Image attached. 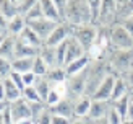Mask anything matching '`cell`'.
Segmentation results:
<instances>
[{
  "label": "cell",
  "mask_w": 133,
  "mask_h": 124,
  "mask_svg": "<svg viewBox=\"0 0 133 124\" xmlns=\"http://www.w3.org/2000/svg\"><path fill=\"white\" fill-rule=\"evenodd\" d=\"M63 21L71 26H81L92 23V15L88 0H68L63 15Z\"/></svg>",
  "instance_id": "1"
},
{
  "label": "cell",
  "mask_w": 133,
  "mask_h": 124,
  "mask_svg": "<svg viewBox=\"0 0 133 124\" xmlns=\"http://www.w3.org/2000/svg\"><path fill=\"white\" fill-rule=\"evenodd\" d=\"M112 72L109 59H94L88 67V82H86V95L92 96L102 80Z\"/></svg>",
  "instance_id": "2"
},
{
  "label": "cell",
  "mask_w": 133,
  "mask_h": 124,
  "mask_svg": "<svg viewBox=\"0 0 133 124\" xmlns=\"http://www.w3.org/2000/svg\"><path fill=\"white\" fill-rule=\"evenodd\" d=\"M89 67V65H88ZM88 67L83 72L71 75L66 78L65 82V96L70 100L76 101L78 98H81L83 95H86V82H88Z\"/></svg>",
  "instance_id": "3"
},
{
  "label": "cell",
  "mask_w": 133,
  "mask_h": 124,
  "mask_svg": "<svg viewBox=\"0 0 133 124\" xmlns=\"http://www.w3.org/2000/svg\"><path fill=\"white\" fill-rule=\"evenodd\" d=\"M71 34L76 38V41L83 46L86 52H89L91 48L97 43L99 28L94 23H88V25H81V26H73Z\"/></svg>",
  "instance_id": "4"
},
{
  "label": "cell",
  "mask_w": 133,
  "mask_h": 124,
  "mask_svg": "<svg viewBox=\"0 0 133 124\" xmlns=\"http://www.w3.org/2000/svg\"><path fill=\"white\" fill-rule=\"evenodd\" d=\"M109 43L115 49H133V34L123 25H117L109 33Z\"/></svg>",
  "instance_id": "5"
},
{
  "label": "cell",
  "mask_w": 133,
  "mask_h": 124,
  "mask_svg": "<svg viewBox=\"0 0 133 124\" xmlns=\"http://www.w3.org/2000/svg\"><path fill=\"white\" fill-rule=\"evenodd\" d=\"M112 70L125 72L133 67V49H115L109 57Z\"/></svg>",
  "instance_id": "6"
},
{
  "label": "cell",
  "mask_w": 133,
  "mask_h": 124,
  "mask_svg": "<svg viewBox=\"0 0 133 124\" xmlns=\"http://www.w3.org/2000/svg\"><path fill=\"white\" fill-rule=\"evenodd\" d=\"M8 109H10V114L13 117V121H21V119H32V114H31V106L29 103L24 100V98H18V100H13L8 101Z\"/></svg>",
  "instance_id": "7"
},
{
  "label": "cell",
  "mask_w": 133,
  "mask_h": 124,
  "mask_svg": "<svg viewBox=\"0 0 133 124\" xmlns=\"http://www.w3.org/2000/svg\"><path fill=\"white\" fill-rule=\"evenodd\" d=\"M71 33H73V26L68 25L66 21H60L57 26H55V29L49 34V38L44 41V44H47V46H58L60 43L66 41L70 36H71Z\"/></svg>",
  "instance_id": "8"
},
{
  "label": "cell",
  "mask_w": 133,
  "mask_h": 124,
  "mask_svg": "<svg viewBox=\"0 0 133 124\" xmlns=\"http://www.w3.org/2000/svg\"><path fill=\"white\" fill-rule=\"evenodd\" d=\"M26 25H28L42 41H45L50 33L55 29L58 21H54V20H49V18H39V20H32V21H26Z\"/></svg>",
  "instance_id": "9"
},
{
  "label": "cell",
  "mask_w": 133,
  "mask_h": 124,
  "mask_svg": "<svg viewBox=\"0 0 133 124\" xmlns=\"http://www.w3.org/2000/svg\"><path fill=\"white\" fill-rule=\"evenodd\" d=\"M112 106L110 101H102V100H92L91 101V108H89V113H88V119L92 122H97L101 119H105L109 114V109Z\"/></svg>",
  "instance_id": "10"
},
{
  "label": "cell",
  "mask_w": 133,
  "mask_h": 124,
  "mask_svg": "<svg viewBox=\"0 0 133 124\" xmlns=\"http://www.w3.org/2000/svg\"><path fill=\"white\" fill-rule=\"evenodd\" d=\"M115 78H117V74L110 72L102 80V83L97 87L96 93L92 95L91 98L92 100H102V101H110V96H112V90H114V83H115Z\"/></svg>",
  "instance_id": "11"
},
{
  "label": "cell",
  "mask_w": 133,
  "mask_h": 124,
  "mask_svg": "<svg viewBox=\"0 0 133 124\" xmlns=\"http://www.w3.org/2000/svg\"><path fill=\"white\" fill-rule=\"evenodd\" d=\"M84 54H88V52H86L83 46L76 41V38L71 34L68 39H66V56H65V65H68L70 62L76 61V59H79V57H83ZM65 65H63V67H65Z\"/></svg>",
  "instance_id": "12"
},
{
  "label": "cell",
  "mask_w": 133,
  "mask_h": 124,
  "mask_svg": "<svg viewBox=\"0 0 133 124\" xmlns=\"http://www.w3.org/2000/svg\"><path fill=\"white\" fill-rule=\"evenodd\" d=\"M52 111V114H58V116H65L68 119L75 117V101L70 100V98L63 96L57 104H54L52 108H49Z\"/></svg>",
  "instance_id": "13"
},
{
  "label": "cell",
  "mask_w": 133,
  "mask_h": 124,
  "mask_svg": "<svg viewBox=\"0 0 133 124\" xmlns=\"http://www.w3.org/2000/svg\"><path fill=\"white\" fill-rule=\"evenodd\" d=\"M128 91H130V85H128V82H127V78L117 75L115 83H114V90H112V96H110V103L120 100V98L125 96V95H130Z\"/></svg>",
  "instance_id": "14"
},
{
  "label": "cell",
  "mask_w": 133,
  "mask_h": 124,
  "mask_svg": "<svg viewBox=\"0 0 133 124\" xmlns=\"http://www.w3.org/2000/svg\"><path fill=\"white\" fill-rule=\"evenodd\" d=\"M15 48H16V36L6 34L2 46H0V57L13 61L15 59Z\"/></svg>",
  "instance_id": "15"
},
{
  "label": "cell",
  "mask_w": 133,
  "mask_h": 124,
  "mask_svg": "<svg viewBox=\"0 0 133 124\" xmlns=\"http://www.w3.org/2000/svg\"><path fill=\"white\" fill-rule=\"evenodd\" d=\"M39 5L42 8V13H44V18H49V20H54V21H63L62 20V15L58 11L57 5L52 2V0H39Z\"/></svg>",
  "instance_id": "16"
},
{
  "label": "cell",
  "mask_w": 133,
  "mask_h": 124,
  "mask_svg": "<svg viewBox=\"0 0 133 124\" xmlns=\"http://www.w3.org/2000/svg\"><path fill=\"white\" fill-rule=\"evenodd\" d=\"M39 57H42V61L49 65V69H54V67H60L57 62V51L54 46H47V44H42L41 46V51H39Z\"/></svg>",
  "instance_id": "17"
},
{
  "label": "cell",
  "mask_w": 133,
  "mask_h": 124,
  "mask_svg": "<svg viewBox=\"0 0 133 124\" xmlns=\"http://www.w3.org/2000/svg\"><path fill=\"white\" fill-rule=\"evenodd\" d=\"M91 61L92 59L89 57V54H84L83 57H79V59H76V61H73V62H70L68 65H65V70H66V75L68 77H71V75H75V74H78V72H83L88 65L91 64Z\"/></svg>",
  "instance_id": "18"
},
{
  "label": "cell",
  "mask_w": 133,
  "mask_h": 124,
  "mask_svg": "<svg viewBox=\"0 0 133 124\" xmlns=\"http://www.w3.org/2000/svg\"><path fill=\"white\" fill-rule=\"evenodd\" d=\"M41 48H34L31 44H26L23 41H19L16 38V48H15V59L16 57H37Z\"/></svg>",
  "instance_id": "19"
},
{
  "label": "cell",
  "mask_w": 133,
  "mask_h": 124,
  "mask_svg": "<svg viewBox=\"0 0 133 124\" xmlns=\"http://www.w3.org/2000/svg\"><path fill=\"white\" fill-rule=\"evenodd\" d=\"M24 28H26V18L23 15H16V16H13L11 20H8L6 34H11V36H16L18 38Z\"/></svg>",
  "instance_id": "20"
},
{
  "label": "cell",
  "mask_w": 133,
  "mask_h": 124,
  "mask_svg": "<svg viewBox=\"0 0 133 124\" xmlns=\"http://www.w3.org/2000/svg\"><path fill=\"white\" fill-rule=\"evenodd\" d=\"M18 39L19 41H23V43H26V44H31V46H34V48H41V46L44 44V41L41 38H39L34 31H32L28 25H26V28L21 31V34L18 36Z\"/></svg>",
  "instance_id": "21"
},
{
  "label": "cell",
  "mask_w": 133,
  "mask_h": 124,
  "mask_svg": "<svg viewBox=\"0 0 133 124\" xmlns=\"http://www.w3.org/2000/svg\"><path fill=\"white\" fill-rule=\"evenodd\" d=\"M91 101L92 98L88 95H83L81 98H78L75 101V117H86L89 113V108H91Z\"/></svg>",
  "instance_id": "22"
},
{
  "label": "cell",
  "mask_w": 133,
  "mask_h": 124,
  "mask_svg": "<svg viewBox=\"0 0 133 124\" xmlns=\"http://www.w3.org/2000/svg\"><path fill=\"white\" fill-rule=\"evenodd\" d=\"M45 78L50 82V85L54 87V85H58V83H65L68 75H66V70L65 67H54V69H49L47 75Z\"/></svg>",
  "instance_id": "23"
},
{
  "label": "cell",
  "mask_w": 133,
  "mask_h": 124,
  "mask_svg": "<svg viewBox=\"0 0 133 124\" xmlns=\"http://www.w3.org/2000/svg\"><path fill=\"white\" fill-rule=\"evenodd\" d=\"M36 57H16L11 61V67L15 72L19 74H26V72L32 70V64H34Z\"/></svg>",
  "instance_id": "24"
},
{
  "label": "cell",
  "mask_w": 133,
  "mask_h": 124,
  "mask_svg": "<svg viewBox=\"0 0 133 124\" xmlns=\"http://www.w3.org/2000/svg\"><path fill=\"white\" fill-rule=\"evenodd\" d=\"M0 13H2L6 20H11L13 16L19 15L18 3L13 2V0H0Z\"/></svg>",
  "instance_id": "25"
},
{
  "label": "cell",
  "mask_w": 133,
  "mask_h": 124,
  "mask_svg": "<svg viewBox=\"0 0 133 124\" xmlns=\"http://www.w3.org/2000/svg\"><path fill=\"white\" fill-rule=\"evenodd\" d=\"M3 88H5V96L8 101H13V100H18V98H21L23 91L19 90L15 83L11 82V78H3Z\"/></svg>",
  "instance_id": "26"
},
{
  "label": "cell",
  "mask_w": 133,
  "mask_h": 124,
  "mask_svg": "<svg viewBox=\"0 0 133 124\" xmlns=\"http://www.w3.org/2000/svg\"><path fill=\"white\" fill-rule=\"evenodd\" d=\"M130 96L131 95H125L120 100H117L112 103V108H114L118 114L122 116V119H127L128 117V106H130Z\"/></svg>",
  "instance_id": "27"
},
{
  "label": "cell",
  "mask_w": 133,
  "mask_h": 124,
  "mask_svg": "<svg viewBox=\"0 0 133 124\" xmlns=\"http://www.w3.org/2000/svg\"><path fill=\"white\" fill-rule=\"evenodd\" d=\"M34 87H36V90H37L39 96H41V100L45 103V98H47L49 91L52 90V85H50V82H49L45 77H39L37 80H36V83H34Z\"/></svg>",
  "instance_id": "28"
},
{
  "label": "cell",
  "mask_w": 133,
  "mask_h": 124,
  "mask_svg": "<svg viewBox=\"0 0 133 124\" xmlns=\"http://www.w3.org/2000/svg\"><path fill=\"white\" fill-rule=\"evenodd\" d=\"M115 11V0H102V5H101V11H99V20L97 23H104V20H107L109 15Z\"/></svg>",
  "instance_id": "29"
},
{
  "label": "cell",
  "mask_w": 133,
  "mask_h": 124,
  "mask_svg": "<svg viewBox=\"0 0 133 124\" xmlns=\"http://www.w3.org/2000/svg\"><path fill=\"white\" fill-rule=\"evenodd\" d=\"M32 72H34L37 77H45V75H47V72H49V65L42 61V57L37 56L34 59V64H32Z\"/></svg>",
  "instance_id": "30"
},
{
  "label": "cell",
  "mask_w": 133,
  "mask_h": 124,
  "mask_svg": "<svg viewBox=\"0 0 133 124\" xmlns=\"http://www.w3.org/2000/svg\"><path fill=\"white\" fill-rule=\"evenodd\" d=\"M21 96H23V98H24V100L28 101V103H37V101H42L34 85H31V87H24L23 95H21Z\"/></svg>",
  "instance_id": "31"
},
{
  "label": "cell",
  "mask_w": 133,
  "mask_h": 124,
  "mask_svg": "<svg viewBox=\"0 0 133 124\" xmlns=\"http://www.w3.org/2000/svg\"><path fill=\"white\" fill-rule=\"evenodd\" d=\"M62 98H63V95H62V93H60V91H58V90H55L54 87H52V90L49 91L47 98H45V104H47L49 108H52V106H54V104H57L58 101H60Z\"/></svg>",
  "instance_id": "32"
},
{
  "label": "cell",
  "mask_w": 133,
  "mask_h": 124,
  "mask_svg": "<svg viewBox=\"0 0 133 124\" xmlns=\"http://www.w3.org/2000/svg\"><path fill=\"white\" fill-rule=\"evenodd\" d=\"M89 3V8H91V15H92V23H97L99 20V11H101V5H102V0H88Z\"/></svg>",
  "instance_id": "33"
},
{
  "label": "cell",
  "mask_w": 133,
  "mask_h": 124,
  "mask_svg": "<svg viewBox=\"0 0 133 124\" xmlns=\"http://www.w3.org/2000/svg\"><path fill=\"white\" fill-rule=\"evenodd\" d=\"M26 18V21H32V20H39V18H44V13H42V8H41V5H34L32 8L24 15Z\"/></svg>",
  "instance_id": "34"
},
{
  "label": "cell",
  "mask_w": 133,
  "mask_h": 124,
  "mask_svg": "<svg viewBox=\"0 0 133 124\" xmlns=\"http://www.w3.org/2000/svg\"><path fill=\"white\" fill-rule=\"evenodd\" d=\"M11 61H8V59H3L0 57V78H6L10 74H11Z\"/></svg>",
  "instance_id": "35"
},
{
  "label": "cell",
  "mask_w": 133,
  "mask_h": 124,
  "mask_svg": "<svg viewBox=\"0 0 133 124\" xmlns=\"http://www.w3.org/2000/svg\"><path fill=\"white\" fill-rule=\"evenodd\" d=\"M55 51H57V62H58L60 67H63L65 65V56H66V41L55 46Z\"/></svg>",
  "instance_id": "36"
},
{
  "label": "cell",
  "mask_w": 133,
  "mask_h": 124,
  "mask_svg": "<svg viewBox=\"0 0 133 124\" xmlns=\"http://www.w3.org/2000/svg\"><path fill=\"white\" fill-rule=\"evenodd\" d=\"M39 3V0H21V2L18 3V8H19V15H26V13H28L32 7L34 5H37Z\"/></svg>",
  "instance_id": "37"
},
{
  "label": "cell",
  "mask_w": 133,
  "mask_h": 124,
  "mask_svg": "<svg viewBox=\"0 0 133 124\" xmlns=\"http://www.w3.org/2000/svg\"><path fill=\"white\" fill-rule=\"evenodd\" d=\"M34 122L36 124H52V111L49 108H45Z\"/></svg>",
  "instance_id": "38"
},
{
  "label": "cell",
  "mask_w": 133,
  "mask_h": 124,
  "mask_svg": "<svg viewBox=\"0 0 133 124\" xmlns=\"http://www.w3.org/2000/svg\"><path fill=\"white\" fill-rule=\"evenodd\" d=\"M105 119H107V122H109V124H123L122 116L118 114V113H117V111L112 108V106H110L109 114H107V117H105Z\"/></svg>",
  "instance_id": "39"
},
{
  "label": "cell",
  "mask_w": 133,
  "mask_h": 124,
  "mask_svg": "<svg viewBox=\"0 0 133 124\" xmlns=\"http://www.w3.org/2000/svg\"><path fill=\"white\" fill-rule=\"evenodd\" d=\"M8 78H11V82L15 83V85H16V87H18L19 90H21V91L24 90V87H26V85H24V82H23V75L19 74V72L11 70V74L8 75Z\"/></svg>",
  "instance_id": "40"
},
{
  "label": "cell",
  "mask_w": 133,
  "mask_h": 124,
  "mask_svg": "<svg viewBox=\"0 0 133 124\" xmlns=\"http://www.w3.org/2000/svg\"><path fill=\"white\" fill-rule=\"evenodd\" d=\"M23 75V82H24V85L26 87H31V85H34L36 83V80H37V75L34 74L32 70H29V72H26V74H21Z\"/></svg>",
  "instance_id": "41"
},
{
  "label": "cell",
  "mask_w": 133,
  "mask_h": 124,
  "mask_svg": "<svg viewBox=\"0 0 133 124\" xmlns=\"http://www.w3.org/2000/svg\"><path fill=\"white\" fill-rule=\"evenodd\" d=\"M71 119L65 116H58V114H52V124H70Z\"/></svg>",
  "instance_id": "42"
},
{
  "label": "cell",
  "mask_w": 133,
  "mask_h": 124,
  "mask_svg": "<svg viewBox=\"0 0 133 124\" xmlns=\"http://www.w3.org/2000/svg\"><path fill=\"white\" fill-rule=\"evenodd\" d=\"M52 2L57 5V8H58V11H60V15H62V20H63L65 8H66V3H68V0H52Z\"/></svg>",
  "instance_id": "43"
},
{
  "label": "cell",
  "mask_w": 133,
  "mask_h": 124,
  "mask_svg": "<svg viewBox=\"0 0 133 124\" xmlns=\"http://www.w3.org/2000/svg\"><path fill=\"white\" fill-rule=\"evenodd\" d=\"M6 26H8V20L0 13V34H6Z\"/></svg>",
  "instance_id": "44"
},
{
  "label": "cell",
  "mask_w": 133,
  "mask_h": 124,
  "mask_svg": "<svg viewBox=\"0 0 133 124\" xmlns=\"http://www.w3.org/2000/svg\"><path fill=\"white\" fill-rule=\"evenodd\" d=\"M92 121H89L88 117H73L70 124H91Z\"/></svg>",
  "instance_id": "45"
},
{
  "label": "cell",
  "mask_w": 133,
  "mask_h": 124,
  "mask_svg": "<svg viewBox=\"0 0 133 124\" xmlns=\"http://www.w3.org/2000/svg\"><path fill=\"white\" fill-rule=\"evenodd\" d=\"M127 119L133 121V96H130V106H128V117Z\"/></svg>",
  "instance_id": "46"
},
{
  "label": "cell",
  "mask_w": 133,
  "mask_h": 124,
  "mask_svg": "<svg viewBox=\"0 0 133 124\" xmlns=\"http://www.w3.org/2000/svg\"><path fill=\"white\" fill-rule=\"evenodd\" d=\"M0 101H8L5 96V88H3V80H2V85H0Z\"/></svg>",
  "instance_id": "47"
},
{
  "label": "cell",
  "mask_w": 133,
  "mask_h": 124,
  "mask_svg": "<svg viewBox=\"0 0 133 124\" xmlns=\"http://www.w3.org/2000/svg\"><path fill=\"white\" fill-rule=\"evenodd\" d=\"M6 106H8V101H0V116L3 114V111L6 109Z\"/></svg>",
  "instance_id": "48"
},
{
  "label": "cell",
  "mask_w": 133,
  "mask_h": 124,
  "mask_svg": "<svg viewBox=\"0 0 133 124\" xmlns=\"http://www.w3.org/2000/svg\"><path fill=\"white\" fill-rule=\"evenodd\" d=\"M96 124H109V122H107V119H101V121H97Z\"/></svg>",
  "instance_id": "49"
},
{
  "label": "cell",
  "mask_w": 133,
  "mask_h": 124,
  "mask_svg": "<svg viewBox=\"0 0 133 124\" xmlns=\"http://www.w3.org/2000/svg\"><path fill=\"white\" fill-rule=\"evenodd\" d=\"M5 36H6V34H0V46H2V43H3V39H5Z\"/></svg>",
  "instance_id": "50"
},
{
  "label": "cell",
  "mask_w": 133,
  "mask_h": 124,
  "mask_svg": "<svg viewBox=\"0 0 133 124\" xmlns=\"http://www.w3.org/2000/svg\"><path fill=\"white\" fill-rule=\"evenodd\" d=\"M123 124H133V121H130V119H123Z\"/></svg>",
  "instance_id": "51"
},
{
  "label": "cell",
  "mask_w": 133,
  "mask_h": 124,
  "mask_svg": "<svg viewBox=\"0 0 133 124\" xmlns=\"http://www.w3.org/2000/svg\"><path fill=\"white\" fill-rule=\"evenodd\" d=\"M2 80H3V78H0V85H2Z\"/></svg>",
  "instance_id": "52"
},
{
  "label": "cell",
  "mask_w": 133,
  "mask_h": 124,
  "mask_svg": "<svg viewBox=\"0 0 133 124\" xmlns=\"http://www.w3.org/2000/svg\"><path fill=\"white\" fill-rule=\"evenodd\" d=\"M0 124H3V122H2V117H0Z\"/></svg>",
  "instance_id": "53"
},
{
  "label": "cell",
  "mask_w": 133,
  "mask_h": 124,
  "mask_svg": "<svg viewBox=\"0 0 133 124\" xmlns=\"http://www.w3.org/2000/svg\"><path fill=\"white\" fill-rule=\"evenodd\" d=\"M91 124H96V122H91Z\"/></svg>",
  "instance_id": "54"
}]
</instances>
